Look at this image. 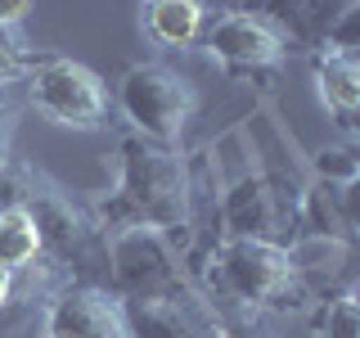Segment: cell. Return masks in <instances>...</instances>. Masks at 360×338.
<instances>
[{
  "instance_id": "obj_1",
  "label": "cell",
  "mask_w": 360,
  "mask_h": 338,
  "mask_svg": "<svg viewBox=\"0 0 360 338\" xmlns=\"http://www.w3.org/2000/svg\"><path fill=\"white\" fill-rule=\"evenodd\" d=\"M122 176L108 199L95 203L90 221L104 234L112 230H162L176 248L189 244V163L167 144H153L144 135L122 140Z\"/></svg>"
},
{
  "instance_id": "obj_2",
  "label": "cell",
  "mask_w": 360,
  "mask_h": 338,
  "mask_svg": "<svg viewBox=\"0 0 360 338\" xmlns=\"http://www.w3.org/2000/svg\"><path fill=\"white\" fill-rule=\"evenodd\" d=\"M207 284L248 311H297L307 307V284L292 270L284 244L266 239H221L202 257Z\"/></svg>"
},
{
  "instance_id": "obj_3",
  "label": "cell",
  "mask_w": 360,
  "mask_h": 338,
  "mask_svg": "<svg viewBox=\"0 0 360 338\" xmlns=\"http://www.w3.org/2000/svg\"><path fill=\"white\" fill-rule=\"evenodd\" d=\"M14 203L32 212L41 234V253L54 266L72 270V284L108 289V234L68 199V189H59L50 176H27V185Z\"/></svg>"
},
{
  "instance_id": "obj_4",
  "label": "cell",
  "mask_w": 360,
  "mask_h": 338,
  "mask_svg": "<svg viewBox=\"0 0 360 338\" xmlns=\"http://www.w3.org/2000/svg\"><path fill=\"white\" fill-rule=\"evenodd\" d=\"M108 293L122 302H180L198 289L172 234L131 225L108 234Z\"/></svg>"
},
{
  "instance_id": "obj_5",
  "label": "cell",
  "mask_w": 360,
  "mask_h": 338,
  "mask_svg": "<svg viewBox=\"0 0 360 338\" xmlns=\"http://www.w3.org/2000/svg\"><path fill=\"white\" fill-rule=\"evenodd\" d=\"M117 104L127 113V122L135 127V135L176 149L189 118H194V108H198V95L189 86V77H180L176 68L135 63L117 86Z\"/></svg>"
},
{
  "instance_id": "obj_6",
  "label": "cell",
  "mask_w": 360,
  "mask_h": 338,
  "mask_svg": "<svg viewBox=\"0 0 360 338\" xmlns=\"http://www.w3.org/2000/svg\"><path fill=\"white\" fill-rule=\"evenodd\" d=\"M27 99L54 127H72V131L104 127L108 113V90L99 82V73H90L77 59H63V54H50L41 68L27 73Z\"/></svg>"
},
{
  "instance_id": "obj_7",
  "label": "cell",
  "mask_w": 360,
  "mask_h": 338,
  "mask_svg": "<svg viewBox=\"0 0 360 338\" xmlns=\"http://www.w3.org/2000/svg\"><path fill=\"white\" fill-rule=\"evenodd\" d=\"M202 50H207L225 73L248 77V73H262V68L284 63L288 41H284V32H279L275 23H266L257 14H239V9H225V14L207 27Z\"/></svg>"
},
{
  "instance_id": "obj_8",
  "label": "cell",
  "mask_w": 360,
  "mask_h": 338,
  "mask_svg": "<svg viewBox=\"0 0 360 338\" xmlns=\"http://www.w3.org/2000/svg\"><path fill=\"white\" fill-rule=\"evenodd\" d=\"M45 338H131L122 302L99 284H63L45 302Z\"/></svg>"
},
{
  "instance_id": "obj_9",
  "label": "cell",
  "mask_w": 360,
  "mask_h": 338,
  "mask_svg": "<svg viewBox=\"0 0 360 338\" xmlns=\"http://www.w3.org/2000/svg\"><path fill=\"white\" fill-rule=\"evenodd\" d=\"M122 315L131 338H230L225 320L202 293L180 302H122Z\"/></svg>"
},
{
  "instance_id": "obj_10",
  "label": "cell",
  "mask_w": 360,
  "mask_h": 338,
  "mask_svg": "<svg viewBox=\"0 0 360 338\" xmlns=\"http://www.w3.org/2000/svg\"><path fill=\"white\" fill-rule=\"evenodd\" d=\"M352 5L356 0H239V14L275 23L284 32V41L292 37L297 45H320L324 32L333 27V18Z\"/></svg>"
},
{
  "instance_id": "obj_11",
  "label": "cell",
  "mask_w": 360,
  "mask_h": 338,
  "mask_svg": "<svg viewBox=\"0 0 360 338\" xmlns=\"http://www.w3.org/2000/svg\"><path fill=\"white\" fill-rule=\"evenodd\" d=\"M315 86H320V99H324V108L333 113V122L342 131H352L356 127V108H360V68L352 54H333V50H324V54H315Z\"/></svg>"
},
{
  "instance_id": "obj_12",
  "label": "cell",
  "mask_w": 360,
  "mask_h": 338,
  "mask_svg": "<svg viewBox=\"0 0 360 338\" xmlns=\"http://www.w3.org/2000/svg\"><path fill=\"white\" fill-rule=\"evenodd\" d=\"M202 18H207L202 0H149V5H144V27H149V37L158 45H167V50L194 45L202 37Z\"/></svg>"
},
{
  "instance_id": "obj_13",
  "label": "cell",
  "mask_w": 360,
  "mask_h": 338,
  "mask_svg": "<svg viewBox=\"0 0 360 338\" xmlns=\"http://www.w3.org/2000/svg\"><path fill=\"white\" fill-rule=\"evenodd\" d=\"M284 248H288L292 270H297V280L307 284V293L320 284V280L333 284L347 266V239L342 234H302V239H292Z\"/></svg>"
},
{
  "instance_id": "obj_14",
  "label": "cell",
  "mask_w": 360,
  "mask_h": 338,
  "mask_svg": "<svg viewBox=\"0 0 360 338\" xmlns=\"http://www.w3.org/2000/svg\"><path fill=\"white\" fill-rule=\"evenodd\" d=\"M41 257V234L37 221L22 203H5L0 208V266H27Z\"/></svg>"
},
{
  "instance_id": "obj_15",
  "label": "cell",
  "mask_w": 360,
  "mask_h": 338,
  "mask_svg": "<svg viewBox=\"0 0 360 338\" xmlns=\"http://www.w3.org/2000/svg\"><path fill=\"white\" fill-rule=\"evenodd\" d=\"M45 59H50V50H27L14 27H0V86L27 82V73L41 68Z\"/></svg>"
},
{
  "instance_id": "obj_16",
  "label": "cell",
  "mask_w": 360,
  "mask_h": 338,
  "mask_svg": "<svg viewBox=\"0 0 360 338\" xmlns=\"http://www.w3.org/2000/svg\"><path fill=\"white\" fill-rule=\"evenodd\" d=\"M320 334L324 338H360V307H356V293L352 289H342L329 307H324Z\"/></svg>"
},
{
  "instance_id": "obj_17",
  "label": "cell",
  "mask_w": 360,
  "mask_h": 338,
  "mask_svg": "<svg viewBox=\"0 0 360 338\" xmlns=\"http://www.w3.org/2000/svg\"><path fill=\"white\" fill-rule=\"evenodd\" d=\"M320 50H333V54H352V59H356V50H360V0H356L352 9H342V14L333 18V27L324 32Z\"/></svg>"
},
{
  "instance_id": "obj_18",
  "label": "cell",
  "mask_w": 360,
  "mask_h": 338,
  "mask_svg": "<svg viewBox=\"0 0 360 338\" xmlns=\"http://www.w3.org/2000/svg\"><path fill=\"white\" fill-rule=\"evenodd\" d=\"M315 172H320L324 185H329V180L356 185V149H320L315 154Z\"/></svg>"
},
{
  "instance_id": "obj_19",
  "label": "cell",
  "mask_w": 360,
  "mask_h": 338,
  "mask_svg": "<svg viewBox=\"0 0 360 338\" xmlns=\"http://www.w3.org/2000/svg\"><path fill=\"white\" fill-rule=\"evenodd\" d=\"M9 131H14V104H9V90L0 86V194H9Z\"/></svg>"
},
{
  "instance_id": "obj_20",
  "label": "cell",
  "mask_w": 360,
  "mask_h": 338,
  "mask_svg": "<svg viewBox=\"0 0 360 338\" xmlns=\"http://www.w3.org/2000/svg\"><path fill=\"white\" fill-rule=\"evenodd\" d=\"M32 0H0V27H18L22 18H27Z\"/></svg>"
},
{
  "instance_id": "obj_21",
  "label": "cell",
  "mask_w": 360,
  "mask_h": 338,
  "mask_svg": "<svg viewBox=\"0 0 360 338\" xmlns=\"http://www.w3.org/2000/svg\"><path fill=\"white\" fill-rule=\"evenodd\" d=\"M14 302V266H0V311Z\"/></svg>"
},
{
  "instance_id": "obj_22",
  "label": "cell",
  "mask_w": 360,
  "mask_h": 338,
  "mask_svg": "<svg viewBox=\"0 0 360 338\" xmlns=\"http://www.w3.org/2000/svg\"><path fill=\"white\" fill-rule=\"evenodd\" d=\"M230 338H266V334H257V330H230Z\"/></svg>"
}]
</instances>
